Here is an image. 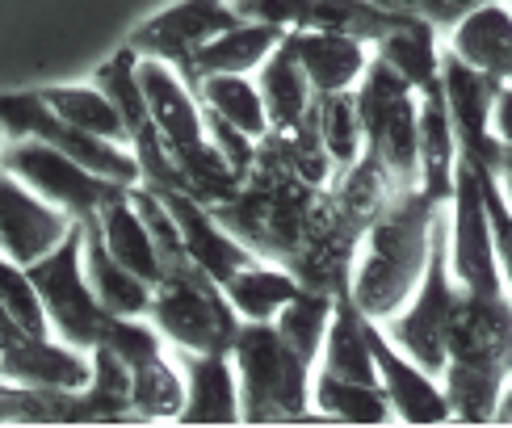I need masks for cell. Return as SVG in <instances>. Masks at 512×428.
<instances>
[{
	"mask_svg": "<svg viewBox=\"0 0 512 428\" xmlns=\"http://www.w3.org/2000/svg\"><path fill=\"white\" fill-rule=\"evenodd\" d=\"M357 105L361 122H366L370 152L382 160L391 181L403 194L420 189V93L391 63L374 55L357 84Z\"/></svg>",
	"mask_w": 512,
	"mask_h": 428,
	"instance_id": "obj_5",
	"label": "cell"
},
{
	"mask_svg": "<svg viewBox=\"0 0 512 428\" xmlns=\"http://www.w3.org/2000/svg\"><path fill=\"white\" fill-rule=\"evenodd\" d=\"M370 349H374V361H378L382 391H387L391 408H395V420H403V424H445V420H454L450 395H445L441 378L424 370L416 357L403 353L378 319H370Z\"/></svg>",
	"mask_w": 512,
	"mask_h": 428,
	"instance_id": "obj_17",
	"label": "cell"
},
{
	"mask_svg": "<svg viewBox=\"0 0 512 428\" xmlns=\"http://www.w3.org/2000/svg\"><path fill=\"white\" fill-rule=\"evenodd\" d=\"M38 97L47 101L63 122H72V126H80V131H89L97 139H110V143L131 147L126 118H122L114 97L105 93L101 84H42Z\"/></svg>",
	"mask_w": 512,
	"mask_h": 428,
	"instance_id": "obj_29",
	"label": "cell"
},
{
	"mask_svg": "<svg viewBox=\"0 0 512 428\" xmlns=\"http://www.w3.org/2000/svg\"><path fill=\"white\" fill-rule=\"evenodd\" d=\"M496 420H512V382L504 387V399H500V416Z\"/></svg>",
	"mask_w": 512,
	"mask_h": 428,
	"instance_id": "obj_39",
	"label": "cell"
},
{
	"mask_svg": "<svg viewBox=\"0 0 512 428\" xmlns=\"http://www.w3.org/2000/svg\"><path fill=\"white\" fill-rule=\"evenodd\" d=\"M97 374L80 391H42V387H9L0 391V420L5 424H122L139 420L131 399V370L126 361L97 345Z\"/></svg>",
	"mask_w": 512,
	"mask_h": 428,
	"instance_id": "obj_4",
	"label": "cell"
},
{
	"mask_svg": "<svg viewBox=\"0 0 512 428\" xmlns=\"http://www.w3.org/2000/svg\"><path fill=\"white\" fill-rule=\"evenodd\" d=\"M450 269H454L458 294H475V298L508 294L500 256H496L483 173L466 147L458 152V181H454V202H450Z\"/></svg>",
	"mask_w": 512,
	"mask_h": 428,
	"instance_id": "obj_7",
	"label": "cell"
},
{
	"mask_svg": "<svg viewBox=\"0 0 512 428\" xmlns=\"http://www.w3.org/2000/svg\"><path fill=\"white\" fill-rule=\"evenodd\" d=\"M475 164H479V160H475ZM479 173H483V189H487V210H492V235H496L500 273H504V286H508V294H512V206H508L504 189H500L496 168H483V164H479Z\"/></svg>",
	"mask_w": 512,
	"mask_h": 428,
	"instance_id": "obj_36",
	"label": "cell"
},
{
	"mask_svg": "<svg viewBox=\"0 0 512 428\" xmlns=\"http://www.w3.org/2000/svg\"><path fill=\"white\" fill-rule=\"evenodd\" d=\"M319 126H324V143H328V156L336 164V177L349 173L370 147L366 122H361V105H357V89L319 97Z\"/></svg>",
	"mask_w": 512,
	"mask_h": 428,
	"instance_id": "obj_34",
	"label": "cell"
},
{
	"mask_svg": "<svg viewBox=\"0 0 512 428\" xmlns=\"http://www.w3.org/2000/svg\"><path fill=\"white\" fill-rule=\"evenodd\" d=\"M0 118H5V135L9 139H47L51 147L59 152H68L72 160H80L84 168H93L97 177L105 181H118V185H139L143 181V164L131 147L122 143H110V139H97L89 131H80V126L63 122L47 101L38 97V89L30 93H5L0 101Z\"/></svg>",
	"mask_w": 512,
	"mask_h": 428,
	"instance_id": "obj_9",
	"label": "cell"
},
{
	"mask_svg": "<svg viewBox=\"0 0 512 428\" xmlns=\"http://www.w3.org/2000/svg\"><path fill=\"white\" fill-rule=\"evenodd\" d=\"M5 173H17L30 189H38L42 198H51L55 206L72 210L80 223L93 219V214L101 210V202L110 198L114 189H122L118 181L97 177L93 168H84L80 160H72L68 152L51 147L47 139H30V135L5 143Z\"/></svg>",
	"mask_w": 512,
	"mask_h": 428,
	"instance_id": "obj_10",
	"label": "cell"
},
{
	"mask_svg": "<svg viewBox=\"0 0 512 428\" xmlns=\"http://www.w3.org/2000/svg\"><path fill=\"white\" fill-rule=\"evenodd\" d=\"M445 47L458 59H466L475 72L492 76L496 84H512V9L504 0H487L462 13L450 30H445Z\"/></svg>",
	"mask_w": 512,
	"mask_h": 428,
	"instance_id": "obj_22",
	"label": "cell"
},
{
	"mask_svg": "<svg viewBox=\"0 0 512 428\" xmlns=\"http://www.w3.org/2000/svg\"><path fill=\"white\" fill-rule=\"evenodd\" d=\"M80 227L72 210L55 206L51 198H42L38 189H30L17 173H5L0 185V235H5V261L34 265L42 256H51L68 235Z\"/></svg>",
	"mask_w": 512,
	"mask_h": 428,
	"instance_id": "obj_15",
	"label": "cell"
},
{
	"mask_svg": "<svg viewBox=\"0 0 512 428\" xmlns=\"http://www.w3.org/2000/svg\"><path fill=\"white\" fill-rule=\"evenodd\" d=\"M441 84H445V101H450V114H454L458 143L483 168H496L500 173V139L492 131V105H496L500 84L492 76L475 72L471 63L458 59L450 47L441 55Z\"/></svg>",
	"mask_w": 512,
	"mask_h": 428,
	"instance_id": "obj_18",
	"label": "cell"
},
{
	"mask_svg": "<svg viewBox=\"0 0 512 428\" xmlns=\"http://www.w3.org/2000/svg\"><path fill=\"white\" fill-rule=\"evenodd\" d=\"M256 84H261V93H265L273 131H286V126H294V122L319 101V93L311 89L307 72L298 68L290 42H282V47H277V51L261 63V72H256Z\"/></svg>",
	"mask_w": 512,
	"mask_h": 428,
	"instance_id": "obj_31",
	"label": "cell"
},
{
	"mask_svg": "<svg viewBox=\"0 0 512 428\" xmlns=\"http://www.w3.org/2000/svg\"><path fill=\"white\" fill-rule=\"evenodd\" d=\"M454 303H458V282H454V269H450V210H445L441 223H437V235H433V256H429V269H424L420 290L412 294L408 307L382 324L403 353L416 357L420 366L437 378L445 374V366H450Z\"/></svg>",
	"mask_w": 512,
	"mask_h": 428,
	"instance_id": "obj_6",
	"label": "cell"
},
{
	"mask_svg": "<svg viewBox=\"0 0 512 428\" xmlns=\"http://www.w3.org/2000/svg\"><path fill=\"white\" fill-rule=\"evenodd\" d=\"M185 370V412L181 424H236L244 420L240 408V374L231 349L219 353H189L173 349Z\"/></svg>",
	"mask_w": 512,
	"mask_h": 428,
	"instance_id": "obj_21",
	"label": "cell"
},
{
	"mask_svg": "<svg viewBox=\"0 0 512 428\" xmlns=\"http://www.w3.org/2000/svg\"><path fill=\"white\" fill-rule=\"evenodd\" d=\"M147 319L164 332L168 345L189 349V353L231 349L236 345L240 324H244L240 311L231 307L223 282H215V277L194 261L173 265L160 277Z\"/></svg>",
	"mask_w": 512,
	"mask_h": 428,
	"instance_id": "obj_3",
	"label": "cell"
},
{
	"mask_svg": "<svg viewBox=\"0 0 512 428\" xmlns=\"http://www.w3.org/2000/svg\"><path fill=\"white\" fill-rule=\"evenodd\" d=\"M298 68L307 72L311 89L319 97L328 93H353L361 76H366L374 59V42L357 34H336V30H290L286 34Z\"/></svg>",
	"mask_w": 512,
	"mask_h": 428,
	"instance_id": "obj_20",
	"label": "cell"
},
{
	"mask_svg": "<svg viewBox=\"0 0 512 428\" xmlns=\"http://www.w3.org/2000/svg\"><path fill=\"white\" fill-rule=\"evenodd\" d=\"M290 30L282 26H269V21H236L231 30H223L219 38H210L206 47L194 55L189 63L185 80H198V76H256L261 63L282 47Z\"/></svg>",
	"mask_w": 512,
	"mask_h": 428,
	"instance_id": "obj_25",
	"label": "cell"
},
{
	"mask_svg": "<svg viewBox=\"0 0 512 428\" xmlns=\"http://www.w3.org/2000/svg\"><path fill=\"white\" fill-rule=\"evenodd\" d=\"M231 361L240 374L244 424H286L307 416L315 366L277 332V324L244 319L231 345Z\"/></svg>",
	"mask_w": 512,
	"mask_h": 428,
	"instance_id": "obj_2",
	"label": "cell"
},
{
	"mask_svg": "<svg viewBox=\"0 0 512 428\" xmlns=\"http://www.w3.org/2000/svg\"><path fill=\"white\" fill-rule=\"evenodd\" d=\"M160 198L168 202V210H173V219H177V227L185 235L189 261L202 265L215 282H231L244 265L256 261V252L240 240V235H231L219 223V214L210 210L202 198L185 194V189H160Z\"/></svg>",
	"mask_w": 512,
	"mask_h": 428,
	"instance_id": "obj_19",
	"label": "cell"
},
{
	"mask_svg": "<svg viewBox=\"0 0 512 428\" xmlns=\"http://www.w3.org/2000/svg\"><path fill=\"white\" fill-rule=\"evenodd\" d=\"M496 177H500V189H504V198L512 206V173H496Z\"/></svg>",
	"mask_w": 512,
	"mask_h": 428,
	"instance_id": "obj_41",
	"label": "cell"
},
{
	"mask_svg": "<svg viewBox=\"0 0 512 428\" xmlns=\"http://www.w3.org/2000/svg\"><path fill=\"white\" fill-rule=\"evenodd\" d=\"M500 173H512V143L500 147Z\"/></svg>",
	"mask_w": 512,
	"mask_h": 428,
	"instance_id": "obj_40",
	"label": "cell"
},
{
	"mask_svg": "<svg viewBox=\"0 0 512 428\" xmlns=\"http://www.w3.org/2000/svg\"><path fill=\"white\" fill-rule=\"evenodd\" d=\"M84 269H89V282L110 315H147L152 311L156 286L143 282L139 273H131L110 248H105L97 219H84Z\"/></svg>",
	"mask_w": 512,
	"mask_h": 428,
	"instance_id": "obj_27",
	"label": "cell"
},
{
	"mask_svg": "<svg viewBox=\"0 0 512 428\" xmlns=\"http://www.w3.org/2000/svg\"><path fill=\"white\" fill-rule=\"evenodd\" d=\"M0 319L13 324V328H21L26 336H38V340L55 336L51 311H47V303H42L30 269L17 265V261L0 265Z\"/></svg>",
	"mask_w": 512,
	"mask_h": 428,
	"instance_id": "obj_35",
	"label": "cell"
},
{
	"mask_svg": "<svg viewBox=\"0 0 512 428\" xmlns=\"http://www.w3.org/2000/svg\"><path fill=\"white\" fill-rule=\"evenodd\" d=\"M504 5H508V9H512V0H504Z\"/></svg>",
	"mask_w": 512,
	"mask_h": 428,
	"instance_id": "obj_43",
	"label": "cell"
},
{
	"mask_svg": "<svg viewBox=\"0 0 512 428\" xmlns=\"http://www.w3.org/2000/svg\"><path fill=\"white\" fill-rule=\"evenodd\" d=\"M311 408L328 420H345V424H387L395 420V408L387 391L370 387V382H340L328 374L311 378Z\"/></svg>",
	"mask_w": 512,
	"mask_h": 428,
	"instance_id": "obj_32",
	"label": "cell"
},
{
	"mask_svg": "<svg viewBox=\"0 0 512 428\" xmlns=\"http://www.w3.org/2000/svg\"><path fill=\"white\" fill-rule=\"evenodd\" d=\"M189 84H194L198 101L210 114H219L223 122L240 126L244 135L265 139L273 131L269 105H265V93H261V84H256V76H198Z\"/></svg>",
	"mask_w": 512,
	"mask_h": 428,
	"instance_id": "obj_30",
	"label": "cell"
},
{
	"mask_svg": "<svg viewBox=\"0 0 512 428\" xmlns=\"http://www.w3.org/2000/svg\"><path fill=\"white\" fill-rule=\"evenodd\" d=\"M374 55L412 84L416 93H429L441 84V26L429 17H395V26L374 42Z\"/></svg>",
	"mask_w": 512,
	"mask_h": 428,
	"instance_id": "obj_26",
	"label": "cell"
},
{
	"mask_svg": "<svg viewBox=\"0 0 512 428\" xmlns=\"http://www.w3.org/2000/svg\"><path fill=\"white\" fill-rule=\"evenodd\" d=\"M458 131L454 114L445 101V84L420 93V189L437 202H454V181H458Z\"/></svg>",
	"mask_w": 512,
	"mask_h": 428,
	"instance_id": "obj_23",
	"label": "cell"
},
{
	"mask_svg": "<svg viewBox=\"0 0 512 428\" xmlns=\"http://www.w3.org/2000/svg\"><path fill=\"white\" fill-rule=\"evenodd\" d=\"M374 5L387 9V13H403V17H429L441 30H450L454 21L466 13L458 0H374Z\"/></svg>",
	"mask_w": 512,
	"mask_h": 428,
	"instance_id": "obj_37",
	"label": "cell"
},
{
	"mask_svg": "<svg viewBox=\"0 0 512 428\" xmlns=\"http://www.w3.org/2000/svg\"><path fill=\"white\" fill-rule=\"evenodd\" d=\"M450 366L512 382V294H458L450 319Z\"/></svg>",
	"mask_w": 512,
	"mask_h": 428,
	"instance_id": "obj_14",
	"label": "cell"
},
{
	"mask_svg": "<svg viewBox=\"0 0 512 428\" xmlns=\"http://www.w3.org/2000/svg\"><path fill=\"white\" fill-rule=\"evenodd\" d=\"M445 210L450 202H437L424 189H408L366 227L349 294L370 319L387 324L391 315L412 303V294L424 282V269H429L433 235Z\"/></svg>",
	"mask_w": 512,
	"mask_h": 428,
	"instance_id": "obj_1",
	"label": "cell"
},
{
	"mask_svg": "<svg viewBox=\"0 0 512 428\" xmlns=\"http://www.w3.org/2000/svg\"><path fill=\"white\" fill-rule=\"evenodd\" d=\"M93 219H97V227H101L105 248H110L131 273H139L143 282L160 286V277H164V256H160V244H156L152 227L143 223L139 206L131 202V185L114 189V194L101 202V210L93 214Z\"/></svg>",
	"mask_w": 512,
	"mask_h": 428,
	"instance_id": "obj_24",
	"label": "cell"
},
{
	"mask_svg": "<svg viewBox=\"0 0 512 428\" xmlns=\"http://www.w3.org/2000/svg\"><path fill=\"white\" fill-rule=\"evenodd\" d=\"M492 131L504 143H512V84H500V93H496V105H492Z\"/></svg>",
	"mask_w": 512,
	"mask_h": 428,
	"instance_id": "obj_38",
	"label": "cell"
},
{
	"mask_svg": "<svg viewBox=\"0 0 512 428\" xmlns=\"http://www.w3.org/2000/svg\"><path fill=\"white\" fill-rule=\"evenodd\" d=\"M458 5H462V9H466V13H471V9H475V5H487V0H458Z\"/></svg>",
	"mask_w": 512,
	"mask_h": 428,
	"instance_id": "obj_42",
	"label": "cell"
},
{
	"mask_svg": "<svg viewBox=\"0 0 512 428\" xmlns=\"http://www.w3.org/2000/svg\"><path fill=\"white\" fill-rule=\"evenodd\" d=\"M240 17L236 0H177L160 13H152L147 21L131 30L126 47L143 59H164L185 76L194 55L206 47L210 38H219L223 30H231Z\"/></svg>",
	"mask_w": 512,
	"mask_h": 428,
	"instance_id": "obj_11",
	"label": "cell"
},
{
	"mask_svg": "<svg viewBox=\"0 0 512 428\" xmlns=\"http://www.w3.org/2000/svg\"><path fill=\"white\" fill-rule=\"evenodd\" d=\"M231 307L240 311V319H252V324H273L298 294H303V277L294 269L277 265V261H265L256 256L252 265H244L231 282H223Z\"/></svg>",
	"mask_w": 512,
	"mask_h": 428,
	"instance_id": "obj_28",
	"label": "cell"
},
{
	"mask_svg": "<svg viewBox=\"0 0 512 428\" xmlns=\"http://www.w3.org/2000/svg\"><path fill=\"white\" fill-rule=\"evenodd\" d=\"M336 298L332 290H315V286H303V294L294 298V303L273 319L277 332H282L290 345L303 353L311 366L324 353V340H328V328H332V315H336Z\"/></svg>",
	"mask_w": 512,
	"mask_h": 428,
	"instance_id": "obj_33",
	"label": "cell"
},
{
	"mask_svg": "<svg viewBox=\"0 0 512 428\" xmlns=\"http://www.w3.org/2000/svg\"><path fill=\"white\" fill-rule=\"evenodd\" d=\"M0 366L9 387H42V391H80L97 374L93 349L68 345L59 336H26L0 319Z\"/></svg>",
	"mask_w": 512,
	"mask_h": 428,
	"instance_id": "obj_13",
	"label": "cell"
},
{
	"mask_svg": "<svg viewBox=\"0 0 512 428\" xmlns=\"http://www.w3.org/2000/svg\"><path fill=\"white\" fill-rule=\"evenodd\" d=\"M30 277L51 311L55 336L80 349H97L105 324H110V311L101 307V298L89 282V269H84V223L51 256L34 261Z\"/></svg>",
	"mask_w": 512,
	"mask_h": 428,
	"instance_id": "obj_8",
	"label": "cell"
},
{
	"mask_svg": "<svg viewBox=\"0 0 512 428\" xmlns=\"http://www.w3.org/2000/svg\"><path fill=\"white\" fill-rule=\"evenodd\" d=\"M236 9L248 21H269L282 30H336L366 42H378L399 17L374 0H236Z\"/></svg>",
	"mask_w": 512,
	"mask_h": 428,
	"instance_id": "obj_16",
	"label": "cell"
},
{
	"mask_svg": "<svg viewBox=\"0 0 512 428\" xmlns=\"http://www.w3.org/2000/svg\"><path fill=\"white\" fill-rule=\"evenodd\" d=\"M93 84H101L105 93L114 97V105L126 118V131H131V152L143 164V181L156 185V189H181V173L168 147L156 131V118H152V105L143 97V84H139V55L131 47L114 51L105 63H97Z\"/></svg>",
	"mask_w": 512,
	"mask_h": 428,
	"instance_id": "obj_12",
	"label": "cell"
}]
</instances>
